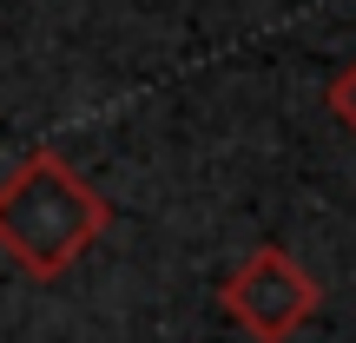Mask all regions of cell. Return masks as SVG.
<instances>
[{"instance_id":"6da1fadb","label":"cell","mask_w":356,"mask_h":343,"mask_svg":"<svg viewBox=\"0 0 356 343\" xmlns=\"http://www.w3.org/2000/svg\"><path fill=\"white\" fill-rule=\"evenodd\" d=\"M113 225V205L66 166L53 145L26 152L20 166L0 178V251L26 278H60L66 264L86 257V244Z\"/></svg>"},{"instance_id":"7a4b0ae2","label":"cell","mask_w":356,"mask_h":343,"mask_svg":"<svg viewBox=\"0 0 356 343\" xmlns=\"http://www.w3.org/2000/svg\"><path fill=\"white\" fill-rule=\"evenodd\" d=\"M218 304L257 343H284L317 317V278L297 264L284 244H257L225 284H218Z\"/></svg>"},{"instance_id":"3957f363","label":"cell","mask_w":356,"mask_h":343,"mask_svg":"<svg viewBox=\"0 0 356 343\" xmlns=\"http://www.w3.org/2000/svg\"><path fill=\"white\" fill-rule=\"evenodd\" d=\"M323 106H330V119H337L343 132H356V60L330 79V86H323Z\"/></svg>"}]
</instances>
